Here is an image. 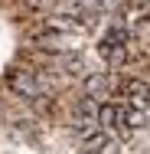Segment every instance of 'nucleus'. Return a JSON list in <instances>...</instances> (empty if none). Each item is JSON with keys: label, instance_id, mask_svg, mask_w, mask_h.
I'll list each match as a JSON object with an SVG mask.
<instances>
[{"label": "nucleus", "instance_id": "f257e3e1", "mask_svg": "<svg viewBox=\"0 0 150 154\" xmlns=\"http://www.w3.org/2000/svg\"><path fill=\"white\" fill-rule=\"evenodd\" d=\"M124 46H127V30L124 26H111L104 33V39L98 43V53L108 62H121L124 59Z\"/></svg>", "mask_w": 150, "mask_h": 154}, {"label": "nucleus", "instance_id": "f03ea898", "mask_svg": "<svg viewBox=\"0 0 150 154\" xmlns=\"http://www.w3.org/2000/svg\"><path fill=\"white\" fill-rule=\"evenodd\" d=\"M95 125H98V105H95L91 98L78 102L75 118H72V131L82 134V138H88V134H95Z\"/></svg>", "mask_w": 150, "mask_h": 154}, {"label": "nucleus", "instance_id": "7ed1b4c3", "mask_svg": "<svg viewBox=\"0 0 150 154\" xmlns=\"http://www.w3.org/2000/svg\"><path fill=\"white\" fill-rule=\"evenodd\" d=\"M10 89L20 95V98H39V95H43V85H39L36 72H26V69L10 72Z\"/></svg>", "mask_w": 150, "mask_h": 154}, {"label": "nucleus", "instance_id": "20e7f679", "mask_svg": "<svg viewBox=\"0 0 150 154\" xmlns=\"http://www.w3.org/2000/svg\"><path fill=\"white\" fill-rule=\"evenodd\" d=\"M124 95H127L137 108L150 105V85H147V82H140V79H127V82H124Z\"/></svg>", "mask_w": 150, "mask_h": 154}, {"label": "nucleus", "instance_id": "39448f33", "mask_svg": "<svg viewBox=\"0 0 150 154\" xmlns=\"http://www.w3.org/2000/svg\"><path fill=\"white\" fill-rule=\"evenodd\" d=\"M98 125L101 128H121L124 125V108H118V105H98Z\"/></svg>", "mask_w": 150, "mask_h": 154}, {"label": "nucleus", "instance_id": "423d86ee", "mask_svg": "<svg viewBox=\"0 0 150 154\" xmlns=\"http://www.w3.org/2000/svg\"><path fill=\"white\" fill-rule=\"evenodd\" d=\"M108 144H111V138H108L104 131H95V134L85 138V154H101Z\"/></svg>", "mask_w": 150, "mask_h": 154}, {"label": "nucleus", "instance_id": "0eeeda50", "mask_svg": "<svg viewBox=\"0 0 150 154\" xmlns=\"http://www.w3.org/2000/svg\"><path fill=\"white\" fill-rule=\"evenodd\" d=\"M104 89H108V79H104L101 72H95V75L85 79V95H88V98H91V95H101Z\"/></svg>", "mask_w": 150, "mask_h": 154}, {"label": "nucleus", "instance_id": "6e6552de", "mask_svg": "<svg viewBox=\"0 0 150 154\" xmlns=\"http://www.w3.org/2000/svg\"><path fill=\"white\" fill-rule=\"evenodd\" d=\"M124 125H127V128H144V125H147L144 108H124Z\"/></svg>", "mask_w": 150, "mask_h": 154}, {"label": "nucleus", "instance_id": "1a4fd4ad", "mask_svg": "<svg viewBox=\"0 0 150 154\" xmlns=\"http://www.w3.org/2000/svg\"><path fill=\"white\" fill-rule=\"evenodd\" d=\"M62 69H65L69 75L82 72V53H65V56H62Z\"/></svg>", "mask_w": 150, "mask_h": 154}, {"label": "nucleus", "instance_id": "9d476101", "mask_svg": "<svg viewBox=\"0 0 150 154\" xmlns=\"http://www.w3.org/2000/svg\"><path fill=\"white\" fill-rule=\"evenodd\" d=\"M82 3H88V7H95V10H111V7H118L121 0H82Z\"/></svg>", "mask_w": 150, "mask_h": 154}, {"label": "nucleus", "instance_id": "9b49d317", "mask_svg": "<svg viewBox=\"0 0 150 154\" xmlns=\"http://www.w3.org/2000/svg\"><path fill=\"white\" fill-rule=\"evenodd\" d=\"M118 151H121V148H118V141H111V144H108V148H104L101 154H118Z\"/></svg>", "mask_w": 150, "mask_h": 154}]
</instances>
